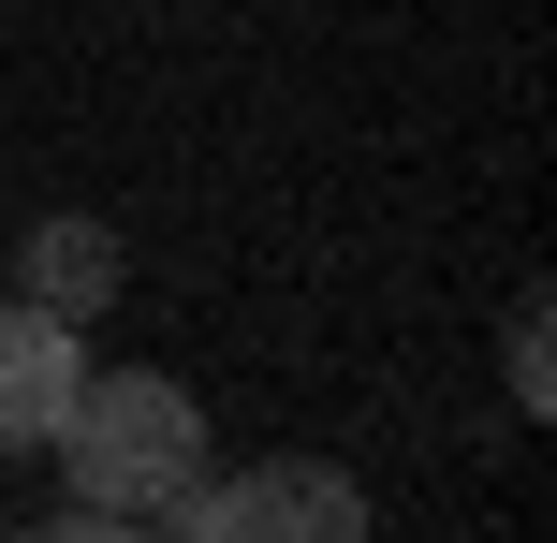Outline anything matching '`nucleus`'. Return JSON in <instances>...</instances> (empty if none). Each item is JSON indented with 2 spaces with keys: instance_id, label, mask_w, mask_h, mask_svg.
I'll return each instance as SVG.
<instances>
[{
  "instance_id": "1",
  "label": "nucleus",
  "mask_w": 557,
  "mask_h": 543,
  "mask_svg": "<svg viewBox=\"0 0 557 543\" xmlns=\"http://www.w3.org/2000/svg\"><path fill=\"white\" fill-rule=\"evenodd\" d=\"M45 456H59V485H74V515L162 529L176 499L206 485V397H191L176 368H88Z\"/></svg>"
},
{
  "instance_id": "2",
  "label": "nucleus",
  "mask_w": 557,
  "mask_h": 543,
  "mask_svg": "<svg viewBox=\"0 0 557 543\" xmlns=\"http://www.w3.org/2000/svg\"><path fill=\"white\" fill-rule=\"evenodd\" d=\"M162 529L176 543H382V515H367V485L337 456H250V470L206 456V485Z\"/></svg>"
},
{
  "instance_id": "3",
  "label": "nucleus",
  "mask_w": 557,
  "mask_h": 543,
  "mask_svg": "<svg viewBox=\"0 0 557 543\" xmlns=\"http://www.w3.org/2000/svg\"><path fill=\"white\" fill-rule=\"evenodd\" d=\"M74 382H88V323L0 294V456H45L59 411H74Z\"/></svg>"
},
{
  "instance_id": "4",
  "label": "nucleus",
  "mask_w": 557,
  "mask_h": 543,
  "mask_svg": "<svg viewBox=\"0 0 557 543\" xmlns=\"http://www.w3.org/2000/svg\"><path fill=\"white\" fill-rule=\"evenodd\" d=\"M15 294L59 323H103L117 294H133V250H117V221H88V206H45V221L15 235Z\"/></svg>"
},
{
  "instance_id": "5",
  "label": "nucleus",
  "mask_w": 557,
  "mask_h": 543,
  "mask_svg": "<svg viewBox=\"0 0 557 543\" xmlns=\"http://www.w3.org/2000/svg\"><path fill=\"white\" fill-rule=\"evenodd\" d=\"M499 382H513V411H557V353H543V294H513V338H499Z\"/></svg>"
},
{
  "instance_id": "6",
  "label": "nucleus",
  "mask_w": 557,
  "mask_h": 543,
  "mask_svg": "<svg viewBox=\"0 0 557 543\" xmlns=\"http://www.w3.org/2000/svg\"><path fill=\"white\" fill-rule=\"evenodd\" d=\"M45 543H162V529H133V515H59Z\"/></svg>"
},
{
  "instance_id": "7",
  "label": "nucleus",
  "mask_w": 557,
  "mask_h": 543,
  "mask_svg": "<svg viewBox=\"0 0 557 543\" xmlns=\"http://www.w3.org/2000/svg\"><path fill=\"white\" fill-rule=\"evenodd\" d=\"M0 543H29V529H0Z\"/></svg>"
}]
</instances>
